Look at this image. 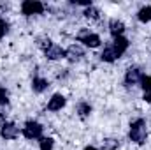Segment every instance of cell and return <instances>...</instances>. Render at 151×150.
I'll list each match as a JSON object with an SVG mask.
<instances>
[{"instance_id":"1","label":"cell","mask_w":151,"mask_h":150,"mask_svg":"<svg viewBox=\"0 0 151 150\" xmlns=\"http://www.w3.org/2000/svg\"><path fill=\"white\" fill-rule=\"evenodd\" d=\"M128 140L134 143V145H144L148 141V124H146V118L142 117H137L130 122L128 125Z\"/></svg>"},{"instance_id":"2","label":"cell","mask_w":151,"mask_h":150,"mask_svg":"<svg viewBox=\"0 0 151 150\" xmlns=\"http://www.w3.org/2000/svg\"><path fill=\"white\" fill-rule=\"evenodd\" d=\"M76 41H77V42H83V46H84V48H90V50H97V48H100V44H102L100 36L95 34V32H91L90 28H81V30L76 34Z\"/></svg>"},{"instance_id":"3","label":"cell","mask_w":151,"mask_h":150,"mask_svg":"<svg viewBox=\"0 0 151 150\" xmlns=\"http://www.w3.org/2000/svg\"><path fill=\"white\" fill-rule=\"evenodd\" d=\"M44 125L37 122V120H27L25 124H23V129H21V134H23V138L25 140H28V141H35V140H40L44 134Z\"/></svg>"},{"instance_id":"4","label":"cell","mask_w":151,"mask_h":150,"mask_svg":"<svg viewBox=\"0 0 151 150\" xmlns=\"http://www.w3.org/2000/svg\"><path fill=\"white\" fill-rule=\"evenodd\" d=\"M19 9H21V14H23V16L32 18V16L44 14L46 5H44L42 2H39V0H25V2L19 5Z\"/></svg>"},{"instance_id":"5","label":"cell","mask_w":151,"mask_h":150,"mask_svg":"<svg viewBox=\"0 0 151 150\" xmlns=\"http://www.w3.org/2000/svg\"><path fill=\"white\" fill-rule=\"evenodd\" d=\"M0 138L4 141H16L19 138V127L11 120L2 122L0 124Z\"/></svg>"},{"instance_id":"6","label":"cell","mask_w":151,"mask_h":150,"mask_svg":"<svg viewBox=\"0 0 151 150\" xmlns=\"http://www.w3.org/2000/svg\"><path fill=\"white\" fill-rule=\"evenodd\" d=\"M142 76H144V73H142V69H141V67H137V66L128 67V69L125 71V78H123L125 87H128V88H135V87H139V85H141Z\"/></svg>"},{"instance_id":"7","label":"cell","mask_w":151,"mask_h":150,"mask_svg":"<svg viewBox=\"0 0 151 150\" xmlns=\"http://www.w3.org/2000/svg\"><path fill=\"white\" fill-rule=\"evenodd\" d=\"M65 106H67V97H65L62 92L53 94V95L47 99V103H46V110H47V111H51V113L62 111Z\"/></svg>"},{"instance_id":"8","label":"cell","mask_w":151,"mask_h":150,"mask_svg":"<svg viewBox=\"0 0 151 150\" xmlns=\"http://www.w3.org/2000/svg\"><path fill=\"white\" fill-rule=\"evenodd\" d=\"M65 58L70 62V64H77L84 58V48L81 44H70L67 50H65Z\"/></svg>"},{"instance_id":"9","label":"cell","mask_w":151,"mask_h":150,"mask_svg":"<svg viewBox=\"0 0 151 150\" xmlns=\"http://www.w3.org/2000/svg\"><path fill=\"white\" fill-rule=\"evenodd\" d=\"M44 57H46V60H49V62H58V60H63V58H65V50H63L60 44L53 42V44L44 51Z\"/></svg>"},{"instance_id":"10","label":"cell","mask_w":151,"mask_h":150,"mask_svg":"<svg viewBox=\"0 0 151 150\" xmlns=\"http://www.w3.org/2000/svg\"><path fill=\"white\" fill-rule=\"evenodd\" d=\"M49 87H51V83H49V79L44 78V76H34L32 81H30V88H32L34 94H44Z\"/></svg>"},{"instance_id":"11","label":"cell","mask_w":151,"mask_h":150,"mask_svg":"<svg viewBox=\"0 0 151 150\" xmlns=\"http://www.w3.org/2000/svg\"><path fill=\"white\" fill-rule=\"evenodd\" d=\"M111 46L114 48V51L118 53V57L121 58L127 51H128V48H130V41L125 37V36H119V37H114L113 42H111Z\"/></svg>"},{"instance_id":"12","label":"cell","mask_w":151,"mask_h":150,"mask_svg":"<svg viewBox=\"0 0 151 150\" xmlns=\"http://www.w3.org/2000/svg\"><path fill=\"white\" fill-rule=\"evenodd\" d=\"M107 30H109V34L114 37H119V36H123L125 34V30H127V27H125V23L121 21V20H118V18H113V20H109V23H107Z\"/></svg>"},{"instance_id":"13","label":"cell","mask_w":151,"mask_h":150,"mask_svg":"<svg viewBox=\"0 0 151 150\" xmlns=\"http://www.w3.org/2000/svg\"><path fill=\"white\" fill-rule=\"evenodd\" d=\"M100 60L104 62V64H114V62H118L119 60V57H118V53L114 51V48L111 46V44H107L102 51H100Z\"/></svg>"},{"instance_id":"14","label":"cell","mask_w":151,"mask_h":150,"mask_svg":"<svg viewBox=\"0 0 151 150\" xmlns=\"http://www.w3.org/2000/svg\"><path fill=\"white\" fill-rule=\"evenodd\" d=\"M91 111H93V108H91V104H90L88 101H79V103L76 104V115H77L81 120L90 118Z\"/></svg>"},{"instance_id":"15","label":"cell","mask_w":151,"mask_h":150,"mask_svg":"<svg viewBox=\"0 0 151 150\" xmlns=\"http://www.w3.org/2000/svg\"><path fill=\"white\" fill-rule=\"evenodd\" d=\"M119 140L118 138H104L100 141V150H118L119 149Z\"/></svg>"},{"instance_id":"16","label":"cell","mask_w":151,"mask_h":150,"mask_svg":"<svg viewBox=\"0 0 151 150\" xmlns=\"http://www.w3.org/2000/svg\"><path fill=\"white\" fill-rule=\"evenodd\" d=\"M83 16H84L86 20L99 21V20H100V11H99V7H95V5H90V7H86V9L83 11Z\"/></svg>"},{"instance_id":"17","label":"cell","mask_w":151,"mask_h":150,"mask_svg":"<svg viewBox=\"0 0 151 150\" xmlns=\"http://www.w3.org/2000/svg\"><path fill=\"white\" fill-rule=\"evenodd\" d=\"M137 20L141 23H150L151 21V5H142L137 11Z\"/></svg>"},{"instance_id":"18","label":"cell","mask_w":151,"mask_h":150,"mask_svg":"<svg viewBox=\"0 0 151 150\" xmlns=\"http://www.w3.org/2000/svg\"><path fill=\"white\" fill-rule=\"evenodd\" d=\"M55 149V138L53 136H42L39 140V150H53Z\"/></svg>"},{"instance_id":"19","label":"cell","mask_w":151,"mask_h":150,"mask_svg":"<svg viewBox=\"0 0 151 150\" xmlns=\"http://www.w3.org/2000/svg\"><path fill=\"white\" fill-rule=\"evenodd\" d=\"M9 28H11V23H9L5 18H2V16H0V41L9 34Z\"/></svg>"},{"instance_id":"20","label":"cell","mask_w":151,"mask_h":150,"mask_svg":"<svg viewBox=\"0 0 151 150\" xmlns=\"http://www.w3.org/2000/svg\"><path fill=\"white\" fill-rule=\"evenodd\" d=\"M139 87L142 88V92H150V90H151V76L150 74L142 76V79H141V85H139Z\"/></svg>"},{"instance_id":"21","label":"cell","mask_w":151,"mask_h":150,"mask_svg":"<svg viewBox=\"0 0 151 150\" xmlns=\"http://www.w3.org/2000/svg\"><path fill=\"white\" fill-rule=\"evenodd\" d=\"M2 106H9V92L0 85V108Z\"/></svg>"},{"instance_id":"22","label":"cell","mask_w":151,"mask_h":150,"mask_svg":"<svg viewBox=\"0 0 151 150\" xmlns=\"http://www.w3.org/2000/svg\"><path fill=\"white\" fill-rule=\"evenodd\" d=\"M142 101L148 103V104H151V90L150 92H142Z\"/></svg>"},{"instance_id":"23","label":"cell","mask_w":151,"mask_h":150,"mask_svg":"<svg viewBox=\"0 0 151 150\" xmlns=\"http://www.w3.org/2000/svg\"><path fill=\"white\" fill-rule=\"evenodd\" d=\"M83 150H100V149H97V147H93V145H88V147H84Z\"/></svg>"}]
</instances>
